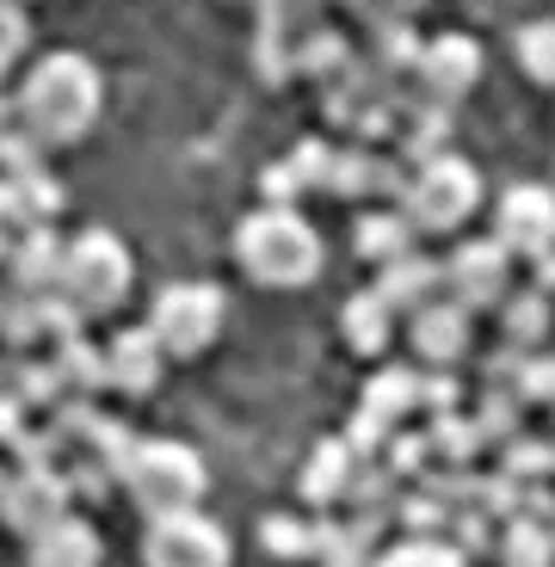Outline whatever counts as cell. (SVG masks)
<instances>
[{"instance_id":"cell-1","label":"cell","mask_w":555,"mask_h":567,"mask_svg":"<svg viewBox=\"0 0 555 567\" xmlns=\"http://www.w3.org/2000/svg\"><path fill=\"white\" fill-rule=\"evenodd\" d=\"M19 124L43 142V148H62V142L86 136L100 124V105H105V81L100 69L74 50H50V56L31 62V74L19 81Z\"/></svg>"},{"instance_id":"cell-2","label":"cell","mask_w":555,"mask_h":567,"mask_svg":"<svg viewBox=\"0 0 555 567\" xmlns=\"http://www.w3.org/2000/svg\"><path fill=\"white\" fill-rule=\"evenodd\" d=\"M235 254H241L247 278L271 284V290H297L321 271V235L297 216V204H266L235 228Z\"/></svg>"},{"instance_id":"cell-3","label":"cell","mask_w":555,"mask_h":567,"mask_svg":"<svg viewBox=\"0 0 555 567\" xmlns=\"http://www.w3.org/2000/svg\"><path fill=\"white\" fill-rule=\"evenodd\" d=\"M210 487V468L192 444L179 439H136L124 468V494L148 512V518H167V512H192Z\"/></svg>"},{"instance_id":"cell-4","label":"cell","mask_w":555,"mask_h":567,"mask_svg":"<svg viewBox=\"0 0 555 567\" xmlns=\"http://www.w3.org/2000/svg\"><path fill=\"white\" fill-rule=\"evenodd\" d=\"M130 278H136V266H130V247L117 241L112 228H86V235H74L69 241V266H62V297L74 302V309L93 321V315H112L117 302L130 297Z\"/></svg>"},{"instance_id":"cell-5","label":"cell","mask_w":555,"mask_h":567,"mask_svg":"<svg viewBox=\"0 0 555 567\" xmlns=\"http://www.w3.org/2000/svg\"><path fill=\"white\" fill-rule=\"evenodd\" d=\"M475 204H482V179H475V167L463 155L426 161L408 179V192H401V210H408V223L420 235H451L456 223L475 216Z\"/></svg>"},{"instance_id":"cell-6","label":"cell","mask_w":555,"mask_h":567,"mask_svg":"<svg viewBox=\"0 0 555 567\" xmlns=\"http://www.w3.org/2000/svg\"><path fill=\"white\" fill-rule=\"evenodd\" d=\"M223 321H228V297L216 290V284H204V278L167 284V290L155 297V309H148V333L167 346V358L210 352L216 333H223Z\"/></svg>"},{"instance_id":"cell-7","label":"cell","mask_w":555,"mask_h":567,"mask_svg":"<svg viewBox=\"0 0 555 567\" xmlns=\"http://www.w3.org/2000/svg\"><path fill=\"white\" fill-rule=\"evenodd\" d=\"M228 530L216 518L192 512H167V518H148L143 537V567H228Z\"/></svg>"},{"instance_id":"cell-8","label":"cell","mask_w":555,"mask_h":567,"mask_svg":"<svg viewBox=\"0 0 555 567\" xmlns=\"http://www.w3.org/2000/svg\"><path fill=\"white\" fill-rule=\"evenodd\" d=\"M69 506H74V487L56 463H19V475H7V494H0V525L31 543L38 530L69 518Z\"/></svg>"},{"instance_id":"cell-9","label":"cell","mask_w":555,"mask_h":567,"mask_svg":"<svg viewBox=\"0 0 555 567\" xmlns=\"http://www.w3.org/2000/svg\"><path fill=\"white\" fill-rule=\"evenodd\" d=\"M444 297H456L463 309H500L513 297V254L487 235V241H463L444 259Z\"/></svg>"},{"instance_id":"cell-10","label":"cell","mask_w":555,"mask_h":567,"mask_svg":"<svg viewBox=\"0 0 555 567\" xmlns=\"http://www.w3.org/2000/svg\"><path fill=\"white\" fill-rule=\"evenodd\" d=\"M494 241L513 259H549L555 254V192L549 185H513L494 204Z\"/></svg>"},{"instance_id":"cell-11","label":"cell","mask_w":555,"mask_h":567,"mask_svg":"<svg viewBox=\"0 0 555 567\" xmlns=\"http://www.w3.org/2000/svg\"><path fill=\"white\" fill-rule=\"evenodd\" d=\"M413 81H420V93H426L432 105H456L475 81H482V50H475L463 31H444V38H432L426 50H420Z\"/></svg>"},{"instance_id":"cell-12","label":"cell","mask_w":555,"mask_h":567,"mask_svg":"<svg viewBox=\"0 0 555 567\" xmlns=\"http://www.w3.org/2000/svg\"><path fill=\"white\" fill-rule=\"evenodd\" d=\"M105 364H112V395L143 401V395H155L161 370H167V346H161L148 327H130V333H117V340L105 346Z\"/></svg>"},{"instance_id":"cell-13","label":"cell","mask_w":555,"mask_h":567,"mask_svg":"<svg viewBox=\"0 0 555 567\" xmlns=\"http://www.w3.org/2000/svg\"><path fill=\"white\" fill-rule=\"evenodd\" d=\"M413 352L426 358L432 370H456L470 352V309L456 297H439L413 315Z\"/></svg>"},{"instance_id":"cell-14","label":"cell","mask_w":555,"mask_h":567,"mask_svg":"<svg viewBox=\"0 0 555 567\" xmlns=\"http://www.w3.org/2000/svg\"><path fill=\"white\" fill-rule=\"evenodd\" d=\"M358 463L364 456L346 444V432L340 439H321L309 451V463H302V475H297V494H302V506H315V512H328V506H340L346 494H352V475H358Z\"/></svg>"},{"instance_id":"cell-15","label":"cell","mask_w":555,"mask_h":567,"mask_svg":"<svg viewBox=\"0 0 555 567\" xmlns=\"http://www.w3.org/2000/svg\"><path fill=\"white\" fill-rule=\"evenodd\" d=\"M62 266H69V241H56L50 228H25L7 259L13 271V297H56L62 290Z\"/></svg>"},{"instance_id":"cell-16","label":"cell","mask_w":555,"mask_h":567,"mask_svg":"<svg viewBox=\"0 0 555 567\" xmlns=\"http://www.w3.org/2000/svg\"><path fill=\"white\" fill-rule=\"evenodd\" d=\"M377 290H383V302L395 315H420L426 302L444 297V266L426 254H401L383 266V278H377Z\"/></svg>"},{"instance_id":"cell-17","label":"cell","mask_w":555,"mask_h":567,"mask_svg":"<svg viewBox=\"0 0 555 567\" xmlns=\"http://www.w3.org/2000/svg\"><path fill=\"white\" fill-rule=\"evenodd\" d=\"M105 561V543L86 518H56L50 530L31 537V567H100Z\"/></svg>"},{"instance_id":"cell-18","label":"cell","mask_w":555,"mask_h":567,"mask_svg":"<svg viewBox=\"0 0 555 567\" xmlns=\"http://www.w3.org/2000/svg\"><path fill=\"white\" fill-rule=\"evenodd\" d=\"M50 370H56L62 395L100 401L105 389H112V364H105V346H86V333L62 340V346H56V358H50Z\"/></svg>"},{"instance_id":"cell-19","label":"cell","mask_w":555,"mask_h":567,"mask_svg":"<svg viewBox=\"0 0 555 567\" xmlns=\"http://www.w3.org/2000/svg\"><path fill=\"white\" fill-rule=\"evenodd\" d=\"M340 327H346V346H352V352L383 358L389 333H395V309H389V302H383V290L370 284V290H358V297L340 309Z\"/></svg>"},{"instance_id":"cell-20","label":"cell","mask_w":555,"mask_h":567,"mask_svg":"<svg viewBox=\"0 0 555 567\" xmlns=\"http://www.w3.org/2000/svg\"><path fill=\"white\" fill-rule=\"evenodd\" d=\"M0 204H7L25 228H50L62 210V185L43 167L38 173H7V179H0Z\"/></svg>"},{"instance_id":"cell-21","label":"cell","mask_w":555,"mask_h":567,"mask_svg":"<svg viewBox=\"0 0 555 567\" xmlns=\"http://www.w3.org/2000/svg\"><path fill=\"white\" fill-rule=\"evenodd\" d=\"M413 235H420V228L408 223V210H370L364 223L352 228V247L370 266H389V259L413 254Z\"/></svg>"},{"instance_id":"cell-22","label":"cell","mask_w":555,"mask_h":567,"mask_svg":"<svg viewBox=\"0 0 555 567\" xmlns=\"http://www.w3.org/2000/svg\"><path fill=\"white\" fill-rule=\"evenodd\" d=\"M549 327H555V315H549V290H518V297H506L500 302V333H506V346H525V352H537L543 340H549Z\"/></svg>"},{"instance_id":"cell-23","label":"cell","mask_w":555,"mask_h":567,"mask_svg":"<svg viewBox=\"0 0 555 567\" xmlns=\"http://www.w3.org/2000/svg\"><path fill=\"white\" fill-rule=\"evenodd\" d=\"M494 561L500 567H555V525H543V518H513V525H500Z\"/></svg>"},{"instance_id":"cell-24","label":"cell","mask_w":555,"mask_h":567,"mask_svg":"<svg viewBox=\"0 0 555 567\" xmlns=\"http://www.w3.org/2000/svg\"><path fill=\"white\" fill-rule=\"evenodd\" d=\"M358 408L377 413V420H389V425H401L413 408H420V377H413V370H395V364L377 370V377L364 383V401H358Z\"/></svg>"},{"instance_id":"cell-25","label":"cell","mask_w":555,"mask_h":567,"mask_svg":"<svg viewBox=\"0 0 555 567\" xmlns=\"http://www.w3.org/2000/svg\"><path fill=\"white\" fill-rule=\"evenodd\" d=\"M259 7V38L302 50L309 31H321V0H254Z\"/></svg>"},{"instance_id":"cell-26","label":"cell","mask_w":555,"mask_h":567,"mask_svg":"<svg viewBox=\"0 0 555 567\" xmlns=\"http://www.w3.org/2000/svg\"><path fill=\"white\" fill-rule=\"evenodd\" d=\"M426 439H432V456H439L444 468H470L475 451L487 444L482 425H475V413H432Z\"/></svg>"},{"instance_id":"cell-27","label":"cell","mask_w":555,"mask_h":567,"mask_svg":"<svg viewBox=\"0 0 555 567\" xmlns=\"http://www.w3.org/2000/svg\"><path fill=\"white\" fill-rule=\"evenodd\" d=\"M444 142H451V105H432V100H426L420 112H413L408 136H401V161H413V167H426V161L451 155Z\"/></svg>"},{"instance_id":"cell-28","label":"cell","mask_w":555,"mask_h":567,"mask_svg":"<svg viewBox=\"0 0 555 567\" xmlns=\"http://www.w3.org/2000/svg\"><path fill=\"white\" fill-rule=\"evenodd\" d=\"M352 43H346L340 38V31H328V25H321V31H309V38H302V50H297V74H315V81H340V74L346 69H352Z\"/></svg>"},{"instance_id":"cell-29","label":"cell","mask_w":555,"mask_h":567,"mask_svg":"<svg viewBox=\"0 0 555 567\" xmlns=\"http://www.w3.org/2000/svg\"><path fill=\"white\" fill-rule=\"evenodd\" d=\"M377 567H470V555L456 549L451 537H408L377 555Z\"/></svg>"},{"instance_id":"cell-30","label":"cell","mask_w":555,"mask_h":567,"mask_svg":"<svg viewBox=\"0 0 555 567\" xmlns=\"http://www.w3.org/2000/svg\"><path fill=\"white\" fill-rule=\"evenodd\" d=\"M259 543H266L271 561H309V555H315V525H309V518H285V512H271L266 525H259Z\"/></svg>"},{"instance_id":"cell-31","label":"cell","mask_w":555,"mask_h":567,"mask_svg":"<svg viewBox=\"0 0 555 567\" xmlns=\"http://www.w3.org/2000/svg\"><path fill=\"white\" fill-rule=\"evenodd\" d=\"M500 468L506 475H518V482H549L555 475V439H506L500 444Z\"/></svg>"},{"instance_id":"cell-32","label":"cell","mask_w":555,"mask_h":567,"mask_svg":"<svg viewBox=\"0 0 555 567\" xmlns=\"http://www.w3.org/2000/svg\"><path fill=\"white\" fill-rule=\"evenodd\" d=\"M518 413H525V401H518V389H482V408H475V425H482L487 444H506L518 439Z\"/></svg>"},{"instance_id":"cell-33","label":"cell","mask_w":555,"mask_h":567,"mask_svg":"<svg viewBox=\"0 0 555 567\" xmlns=\"http://www.w3.org/2000/svg\"><path fill=\"white\" fill-rule=\"evenodd\" d=\"M513 50H518V69H525L531 81L555 86V19H537V25H525V31L513 38Z\"/></svg>"},{"instance_id":"cell-34","label":"cell","mask_w":555,"mask_h":567,"mask_svg":"<svg viewBox=\"0 0 555 567\" xmlns=\"http://www.w3.org/2000/svg\"><path fill=\"white\" fill-rule=\"evenodd\" d=\"M395 518L408 525V537H439V530H451V518L456 512L444 506L432 487H420V494H408V499H395Z\"/></svg>"},{"instance_id":"cell-35","label":"cell","mask_w":555,"mask_h":567,"mask_svg":"<svg viewBox=\"0 0 555 567\" xmlns=\"http://www.w3.org/2000/svg\"><path fill=\"white\" fill-rule=\"evenodd\" d=\"M420 50H426V43L413 38L408 25H377V62H370V69L383 74H413V62H420Z\"/></svg>"},{"instance_id":"cell-36","label":"cell","mask_w":555,"mask_h":567,"mask_svg":"<svg viewBox=\"0 0 555 567\" xmlns=\"http://www.w3.org/2000/svg\"><path fill=\"white\" fill-rule=\"evenodd\" d=\"M444 537H451L456 549H463V555L475 561V555H494V543H500V518H487L482 506H463V512L451 518V530H444Z\"/></svg>"},{"instance_id":"cell-37","label":"cell","mask_w":555,"mask_h":567,"mask_svg":"<svg viewBox=\"0 0 555 567\" xmlns=\"http://www.w3.org/2000/svg\"><path fill=\"white\" fill-rule=\"evenodd\" d=\"M513 389H518L525 408H555V352H525Z\"/></svg>"},{"instance_id":"cell-38","label":"cell","mask_w":555,"mask_h":567,"mask_svg":"<svg viewBox=\"0 0 555 567\" xmlns=\"http://www.w3.org/2000/svg\"><path fill=\"white\" fill-rule=\"evenodd\" d=\"M383 463L395 468V475H420V468H432L439 456H432L426 432H395V439H389V451H383Z\"/></svg>"},{"instance_id":"cell-39","label":"cell","mask_w":555,"mask_h":567,"mask_svg":"<svg viewBox=\"0 0 555 567\" xmlns=\"http://www.w3.org/2000/svg\"><path fill=\"white\" fill-rule=\"evenodd\" d=\"M0 167H7V173H38L43 167V142L31 136L25 124L0 130Z\"/></svg>"},{"instance_id":"cell-40","label":"cell","mask_w":555,"mask_h":567,"mask_svg":"<svg viewBox=\"0 0 555 567\" xmlns=\"http://www.w3.org/2000/svg\"><path fill=\"white\" fill-rule=\"evenodd\" d=\"M340 7H352L370 25H408V19L420 13V0H340Z\"/></svg>"},{"instance_id":"cell-41","label":"cell","mask_w":555,"mask_h":567,"mask_svg":"<svg viewBox=\"0 0 555 567\" xmlns=\"http://www.w3.org/2000/svg\"><path fill=\"white\" fill-rule=\"evenodd\" d=\"M456 401H463V389H456L451 370H432V377H420V408H426V413H456Z\"/></svg>"},{"instance_id":"cell-42","label":"cell","mask_w":555,"mask_h":567,"mask_svg":"<svg viewBox=\"0 0 555 567\" xmlns=\"http://www.w3.org/2000/svg\"><path fill=\"white\" fill-rule=\"evenodd\" d=\"M31 432V408L13 395V389H0V444H19Z\"/></svg>"},{"instance_id":"cell-43","label":"cell","mask_w":555,"mask_h":567,"mask_svg":"<svg viewBox=\"0 0 555 567\" xmlns=\"http://www.w3.org/2000/svg\"><path fill=\"white\" fill-rule=\"evenodd\" d=\"M19 235H25V223H19V216L7 210V204H0V266H7V259H13Z\"/></svg>"},{"instance_id":"cell-44","label":"cell","mask_w":555,"mask_h":567,"mask_svg":"<svg viewBox=\"0 0 555 567\" xmlns=\"http://www.w3.org/2000/svg\"><path fill=\"white\" fill-rule=\"evenodd\" d=\"M13 62H19V43H7V38H0V86H7V74H13Z\"/></svg>"},{"instance_id":"cell-45","label":"cell","mask_w":555,"mask_h":567,"mask_svg":"<svg viewBox=\"0 0 555 567\" xmlns=\"http://www.w3.org/2000/svg\"><path fill=\"white\" fill-rule=\"evenodd\" d=\"M537 284L555 297V254H549V259H537Z\"/></svg>"},{"instance_id":"cell-46","label":"cell","mask_w":555,"mask_h":567,"mask_svg":"<svg viewBox=\"0 0 555 567\" xmlns=\"http://www.w3.org/2000/svg\"><path fill=\"white\" fill-rule=\"evenodd\" d=\"M0 494H7V468H0Z\"/></svg>"},{"instance_id":"cell-47","label":"cell","mask_w":555,"mask_h":567,"mask_svg":"<svg viewBox=\"0 0 555 567\" xmlns=\"http://www.w3.org/2000/svg\"><path fill=\"white\" fill-rule=\"evenodd\" d=\"M0 309H7V297H0Z\"/></svg>"}]
</instances>
